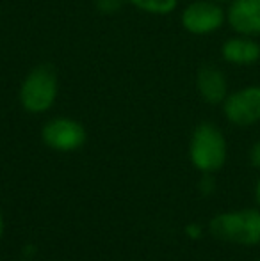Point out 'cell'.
Listing matches in <instances>:
<instances>
[{"label":"cell","mask_w":260,"mask_h":261,"mask_svg":"<svg viewBox=\"0 0 260 261\" xmlns=\"http://www.w3.org/2000/svg\"><path fill=\"white\" fill-rule=\"evenodd\" d=\"M41 139L46 148L57 153H72L80 149L87 141V132L77 119L66 116L52 117L41 130Z\"/></svg>","instance_id":"cell-6"},{"label":"cell","mask_w":260,"mask_h":261,"mask_svg":"<svg viewBox=\"0 0 260 261\" xmlns=\"http://www.w3.org/2000/svg\"><path fill=\"white\" fill-rule=\"evenodd\" d=\"M248 158H250V164L253 165L255 169H260V139L258 141H255L253 146L250 148Z\"/></svg>","instance_id":"cell-13"},{"label":"cell","mask_w":260,"mask_h":261,"mask_svg":"<svg viewBox=\"0 0 260 261\" xmlns=\"http://www.w3.org/2000/svg\"><path fill=\"white\" fill-rule=\"evenodd\" d=\"M228 158V142L223 130L214 123L203 121L193 130L189 139V160L201 174L221 171Z\"/></svg>","instance_id":"cell-1"},{"label":"cell","mask_w":260,"mask_h":261,"mask_svg":"<svg viewBox=\"0 0 260 261\" xmlns=\"http://www.w3.org/2000/svg\"><path fill=\"white\" fill-rule=\"evenodd\" d=\"M255 203H257V206L260 208V178L257 179V183H255Z\"/></svg>","instance_id":"cell-15"},{"label":"cell","mask_w":260,"mask_h":261,"mask_svg":"<svg viewBox=\"0 0 260 261\" xmlns=\"http://www.w3.org/2000/svg\"><path fill=\"white\" fill-rule=\"evenodd\" d=\"M180 25L191 36H212L226 25V6L214 0H193L182 9Z\"/></svg>","instance_id":"cell-4"},{"label":"cell","mask_w":260,"mask_h":261,"mask_svg":"<svg viewBox=\"0 0 260 261\" xmlns=\"http://www.w3.org/2000/svg\"><path fill=\"white\" fill-rule=\"evenodd\" d=\"M258 261H260V259H258Z\"/></svg>","instance_id":"cell-18"},{"label":"cell","mask_w":260,"mask_h":261,"mask_svg":"<svg viewBox=\"0 0 260 261\" xmlns=\"http://www.w3.org/2000/svg\"><path fill=\"white\" fill-rule=\"evenodd\" d=\"M214 238L228 244L253 247L260 244V208H243L218 213L208 222Z\"/></svg>","instance_id":"cell-2"},{"label":"cell","mask_w":260,"mask_h":261,"mask_svg":"<svg viewBox=\"0 0 260 261\" xmlns=\"http://www.w3.org/2000/svg\"><path fill=\"white\" fill-rule=\"evenodd\" d=\"M127 4V0H94V7L102 14H114Z\"/></svg>","instance_id":"cell-11"},{"label":"cell","mask_w":260,"mask_h":261,"mask_svg":"<svg viewBox=\"0 0 260 261\" xmlns=\"http://www.w3.org/2000/svg\"><path fill=\"white\" fill-rule=\"evenodd\" d=\"M214 2H218V4H223V6H226V4H228L230 0H214Z\"/></svg>","instance_id":"cell-17"},{"label":"cell","mask_w":260,"mask_h":261,"mask_svg":"<svg viewBox=\"0 0 260 261\" xmlns=\"http://www.w3.org/2000/svg\"><path fill=\"white\" fill-rule=\"evenodd\" d=\"M185 233H187L189 237L193 238V240H196V238L201 237V227L198 226V224H191V226L185 227Z\"/></svg>","instance_id":"cell-14"},{"label":"cell","mask_w":260,"mask_h":261,"mask_svg":"<svg viewBox=\"0 0 260 261\" xmlns=\"http://www.w3.org/2000/svg\"><path fill=\"white\" fill-rule=\"evenodd\" d=\"M59 96L57 71L50 64H38L25 75L18 89V101L29 114H45L56 105Z\"/></svg>","instance_id":"cell-3"},{"label":"cell","mask_w":260,"mask_h":261,"mask_svg":"<svg viewBox=\"0 0 260 261\" xmlns=\"http://www.w3.org/2000/svg\"><path fill=\"white\" fill-rule=\"evenodd\" d=\"M216 189V181L214 178H212V174H203V178H201L200 181V190L203 196H210L212 192H214Z\"/></svg>","instance_id":"cell-12"},{"label":"cell","mask_w":260,"mask_h":261,"mask_svg":"<svg viewBox=\"0 0 260 261\" xmlns=\"http://www.w3.org/2000/svg\"><path fill=\"white\" fill-rule=\"evenodd\" d=\"M132 7L153 16H166L178 7V0H127Z\"/></svg>","instance_id":"cell-10"},{"label":"cell","mask_w":260,"mask_h":261,"mask_svg":"<svg viewBox=\"0 0 260 261\" xmlns=\"http://www.w3.org/2000/svg\"><path fill=\"white\" fill-rule=\"evenodd\" d=\"M4 234V215H2V210H0V238Z\"/></svg>","instance_id":"cell-16"},{"label":"cell","mask_w":260,"mask_h":261,"mask_svg":"<svg viewBox=\"0 0 260 261\" xmlns=\"http://www.w3.org/2000/svg\"><path fill=\"white\" fill-rule=\"evenodd\" d=\"M221 59L235 68H250L260 62V39L251 36L232 34L221 43Z\"/></svg>","instance_id":"cell-9"},{"label":"cell","mask_w":260,"mask_h":261,"mask_svg":"<svg viewBox=\"0 0 260 261\" xmlns=\"http://www.w3.org/2000/svg\"><path fill=\"white\" fill-rule=\"evenodd\" d=\"M223 116L232 126L250 128L260 123V84H248L228 93L221 105Z\"/></svg>","instance_id":"cell-5"},{"label":"cell","mask_w":260,"mask_h":261,"mask_svg":"<svg viewBox=\"0 0 260 261\" xmlns=\"http://www.w3.org/2000/svg\"><path fill=\"white\" fill-rule=\"evenodd\" d=\"M226 25L233 34L260 39V0H230L226 4Z\"/></svg>","instance_id":"cell-7"},{"label":"cell","mask_w":260,"mask_h":261,"mask_svg":"<svg viewBox=\"0 0 260 261\" xmlns=\"http://www.w3.org/2000/svg\"><path fill=\"white\" fill-rule=\"evenodd\" d=\"M196 93L207 105H223L230 93L228 76L219 66L203 64L196 71Z\"/></svg>","instance_id":"cell-8"}]
</instances>
